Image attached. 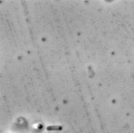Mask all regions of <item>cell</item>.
Instances as JSON below:
<instances>
[{"label":"cell","mask_w":134,"mask_h":133,"mask_svg":"<svg viewBox=\"0 0 134 133\" xmlns=\"http://www.w3.org/2000/svg\"><path fill=\"white\" fill-rule=\"evenodd\" d=\"M47 131H60L62 129V127L60 126H49L46 128Z\"/></svg>","instance_id":"cell-1"}]
</instances>
